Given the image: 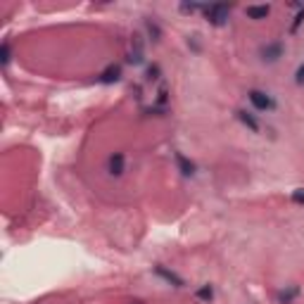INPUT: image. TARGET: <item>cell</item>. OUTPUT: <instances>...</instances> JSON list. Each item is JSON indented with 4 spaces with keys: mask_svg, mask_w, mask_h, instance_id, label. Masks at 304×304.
Segmentation results:
<instances>
[{
    "mask_svg": "<svg viewBox=\"0 0 304 304\" xmlns=\"http://www.w3.org/2000/svg\"><path fill=\"white\" fill-rule=\"evenodd\" d=\"M167 102H169V90H167V86H162L160 93H157V105L160 107H167Z\"/></svg>",
    "mask_w": 304,
    "mask_h": 304,
    "instance_id": "15",
    "label": "cell"
},
{
    "mask_svg": "<svg viewBox=\"0 0 304 304\" xmlns=\"http://www.w3.org/2000/svg\"><path fill=\"white\" fill-rule=\"evenodd\" d=\"M245 15L254 22H261L271 15V5H250V8H245Z\"/></svg>",
    "mask_w": 304,
    "mask_h": 304,
    "instance_id": "10",
    "label": "cell"
},
{
    "mask_svg": "<svg viewBox=\"0 0 304 304\" xmlns=\"http://www.w3.org/2000/svg\"><path fill=\"white\" fill-rule=\"evenodd\" d=\"M304 22V8L299 10L295 15V19H292V24H290V34H297V29H299V24Z\"/></svg>",
    "mask_w": 304,
    "mask_h": 304,
    "instance_id": "16",
    "label": "cell"
},
{
    "mask_svg": "<svg viewBox=\"0 0 304 304\" xmlns=\"http://www.w3.org/2000/svg\"><path fill=\"white\" fill-rule=\"evenodd\" d=\"M174 160H176V167H179V171L186 176V179H190V176H195V164L183 155V152H176L174 155Z\"/></svg>",
    "mask_w": 304,
    "mask_h": 304,
    "instance_id": "5",
    "label": "cell"
},
{
    "mask_svg": "<svg viewBox=\"0 0 304 304\" xmlns=\"http://www.w3.org/2000/svg\"><path fill=\"white\" fill-rule=\"evenodd\" d=\"M155 273L160 278H164L167 283H171L174 287H183L186 285V280L179 276V273H174V271H169V268H164V266H155Z\"/></svg>",
    "mask_w": 304,
    "mask_h": 304,
    "instance_id": "6",
    "label": "cell"
},
{
    "mask_svg": "<svg viewBox=\"0 0 304 304\" xmlns=\"http://www.w3.org/2000/svg\"><path fill=\"white\" fill-rule=\"evenodd\" d=\"M235 116H238V119H240L242 124H245L247 128H250L252 133H259V131H261V124L257 121V116H254V114H250V112H245V109H238V112H235Z\"/></svg>",
    "mask_w": 304,
    "mask_h": 304,
    "instance_id": "9",
    "label": "cell"
},
{
    "mask_svg": "<svg viewBox=\"0 0 304 304\" xmlns=\"http://www.w3.org/2000/svg\"><path fill=\"white\" fill-rule=\"evenodd\" d=\"M247 98H250L252 107L259 109V112H271V109H276V102H273V98H271L268 93H264V90L252 88L250 93H247Z\"/></svg>",
    "mask_w": 304,
    "mask_h": 304,
    "instance_id": "2",
    "label": "cell"
},
{
    "mask_svg": "<svg viewBox=\"0 0 304 304\" xmlns=\"http://www.w3.org/2000/svg\"><path fill=\"white\" fill-rule=\"evenodd\" d=\"M160 76H162L160 64H150V67H147V74H145V79H147V81H157Z\"/></svg>",
    "mask_w": 304,
    "mask_h": 304,
    "instance_id": "14",
    "label": "cell"
},
{
    "mask_svg": "<svg viewBox=\"0 0 304 304\" xmlns=\"http://www.w3.org/2000/svg\"><path fill=\"white\" fill-rule=\"evenodd\" d=\"M292 202H295V205H304V188L292 190Z\"/></svg>",
    "mask_w": 304,
    "mask_h": 304,
    "instance_id": "19",
    "label": "cell"
},
{
    "mask_svg": "<svg viewBox=\"0 0 304 304\" xmlns=\"http://www.w3.org/2000/svg\"><path fill=\"white\" fill-rule=\"evenodd\" d=\"M121 79V64H109L105 72H100L98 81L100 83H116V81Z\"/></svg>",
    "mask_w": 304,
    "mask_h": 304,
    "instance_id": "8",
    "label": "cell"
},
{
    "mask_svg": "<svg viewBox=\"0 0 304 304\" xmlns=\"http://www.w3.org/2000/svg\"><path fill=\"white\" fill-rule=\"evenodd\" d=\"M197 10H202V5H197V3H183L181 5V12H186V15H193V12H197Z\"/></svg>",
    "mask_w": 304,
    "mask_h": 304,
    "instance_id": "18",
    "label": "cell"
},
{
    "mask_svg": "<svg viewBox=\"0 0 304 304\" xmlns=\"http://www.w3.org/2000/svg\"><path fill=\"white\" fill-rule=\"evenodd\" d=\"M283 43L280 41H276V43H266V45H261L259 48V57H261V62H266V64H273L278 62L280 57H283Z\"/></svg>",
    "mask_w": 304,
    "mask_h": 304,
    "instance_id": "3",
    "label": "cell"
},
{
    "mask_svg": "<svg viewBox=\"0 0 304 304\" xmlns=\"http://www.w3.org/2000/svg\"><path fill=\"white\" fill-rule=\"evenodd\" d=\"M131 304H140V302H131Z\"/></svg>",
    "mask_w": 304,
    "mask_h": 304,
    "instance_id": "21",
    "label": "cell"
},
{
    "mask_svg": "<svg viewBox=\"0 0 304 304\" xmlns=\"http://www.w3.org/2000/svg\"><path fill=\"white\" fill-rule=\"evenodd\" d=\"M128 62H131V64H140V62H143V45H140L138 38L133 41V50H131V55H128Z\"/></svg>",
    "mask_w": 304,
    "mask_h": 304,
    "instance_id": "11",
    "label": "cell"
},
{
    "mask_svg": "<svg viewBox=\"0 0 304 304\" xmlns=\"http://www.w3.org/2000/svg\"><path fill=\"white\" fill-rule=\"evenodd\" d=\"M195 297L197 299H202V302H212L214 299V287L212 285H202L195 290Z\"/></svg>",
    "mask_w": 304,
    "mask_h": 304,
    "instance_id": "12",
    "label": "cell"
},
{
    "mask_svg": "<svg viewBox=\"0 0 304 304\" xmlns=\"http://www.w3.org/2000/svg\"><path fill=\"white\" fill-rule=\"evenodd\" d=\"M0 60H3V67H8L10 60H12V57H10V45L8 43H3V48H0Z\"/></svg>",
    "mask_w": 304,
    "mask_h": 304,
    "instance_id": "17",
    "label": "cell"
},
{
    "mask_svg": "<svg viewBox=\"0 0 304 304\" xmlns=\"http://www.w3.org/2000/svg\"><path fill=\"white\" fill-rule=\"evenodd\" d=\"M295 83H299V86L304 83V64H299V69L295 72Z\"/></svg>",
    "mask_w": 304,
    "mask_h": 304,
    "instance_id": "20",
    "label": "cell"
},
{
    "mask_svg": "<svg viewBox=\"0 0 304 304\" xmlns=\"http://www.w3.org/2000/svg\"><path fill=\"white\" fill-rule=\"evenodd\" d=\"M302 295V287L299 285H287L285 290H280V292H278V304H292L297 299V297Z\"/></svg>",
    "mask_w": 304,
    "mask_h": 304,
    "instance_id": "7",
    "label": "cell"
},
{
    "mask_svg": "<svg viewBox=\"0 0 304 304\" xmlns=\"http://www.w3.org/2000/svg\"><path fill=\"white\" fill-rule=\"evenodd\" d=\"M126 167V157L124 152H112L107 157V174L109 176H121Z\"/></svg>",
    "mask_w": 304,
    "mask_h": 304,
    "instance_id": "4",
    "label": "cell"
},
{
    "mask_svg": "<svg viewBox=\"0 0 304 304\" xmlns=\"http://www.w3.org/2000/svg\"><path fill=\"white\" fill-rule=\"evenodd\" d=\"M145 29H147V36L152 38V43H160V41H162V29L157 27L155 22H150V19L145 22Z\"/></svg>",
    "mask_w": 304,
    "mask_h": 304,
    "instance_id": "13",
    "label": "cell"
},
{
    "mask_svg": "<svg viewBox=\"0 0 304 304\" xmlns=\"http://www.w3.org/2000/svg\"><path fill=\"white\" fill-rule=\"evenodd\" d=\"M231 8H233V5H224V3H214V5H207V8H202V12H205L207 22H209L212 27H224L226 22H228Z\"/></svg>",
    "mask_w": 304,
    "mask_h": 304,
    "instance_id": "1",
    "label": "cell"
}]
</instances>
